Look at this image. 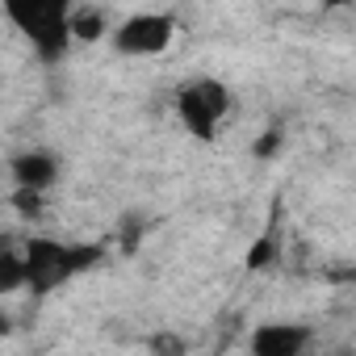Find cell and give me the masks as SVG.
I'll return each instance as SVG.
<instances>
[{
	"label": "cell",
	"mask_w": 356,
	"mask_h": 356,
	"mask_svg": "<svg viewBox=\"0 0 356 356\" xmlns=\"http://www.w3.org/2000/svg\"><path fill=\"white\" fill-rule=\"evenodd\" d=\"M105 256L101 243H67L55 235H26L22 239V264H26V289L34 298H47L76 281L80 273L97 268Z\"/></svg>",
	"instance_id": "cell-1"
},
{
	"label": "cell",
	"mask_w": 356,
	"mask_h": 356,
	"mask_svg": "<svg viewBox=\"0 0 356 356\" xmlns=\"http://www.w3.org/2000/svg\"><path fill=\"white\" fill-rule=\"evenodd\" d=\"M13 30L34 47L42 63H55L72 47V0H0Z\"/></svg>",
	"instance_id": "cell-2"
},
{
	"label": "cell",
	"mask_w": 356,
	"mask_h": 356,
	"mask_svg": "<svg viewBox=\"0 0 356 356\" xmlns=\"http://www.w3.org/2000/svg\"><path fill=\"white\" fill-rule=\"evenodd\" d=\"M172 105H176V122L185 126L189 138L214 143L227 113H231V88L222 80H214V76H193V80H185L176 88Z\"/></svg>",
	"instance_id": "cell-3"
},
{
	"label": "cell",
	"mask_w": 356,
	"mask_h": 356,
	"mask_svg": "<svg viewBox=\"0 0 356 356\" xmlns=\"http://www.w3.org/2000/svg\"><path fill=\"white\" fill-rule=\"evenodd\" d=\"M176 38V17L172 13H130L113 30V51L126 59H151L163 55Z\"/></svg>",
	"instance_id": "cell-4"
},
{
	"label": "cell",
	"mask_w": 356,
	"mask_h": 356,
	"mask_svg": "<svg viewBox=\"0 0 356 356\" xmlns=\"http://www.w3.org/2000/svg\"><path fill=\"white\" fill-rule=\"evenodd\" d=\"M310 343H314V331L306 323H264L248 339L256 356H302Z\"/></svg>",
	"instance_id": "cell-5"
},
{
	"label": "cell",
	"mask_w": 356,
	"mask_h": 356,
	"mask_svg": "<svg viewBox=\"0 0 356 356\" xmlns=\"http://www.w3.org/2000/svg\"><path fill=\"white\" fill-rule=\"evenodd\" d=\"M9 176H13V189L47 193L59 181V155L55 151H22L9 159Z\"/></svg>",
	"instance_id": "cell-6"
},
{
	"label": "cell",
	"mask_w": 356,
	"mask_h": 356,
	"mask_svg": "<svg viewBox=\"0 0 356 356\" xmlns=\"http://www.w3.org/2000/svg\"><path fill=\"white\" fill-rule=\"evenodd\" d=\"M26 289V264H22V239L0 235V298Z\"/></svg>",
	"instance_id": "cell-7"
},
{
	"label": "cell",
	"mask_w": 356,
	"mask_h": 356,
	"mask_svg": "<svg viewBox=\"0 0 356 356\" xmlns=\"http://www.w3.org/2000/svg\"><path fill=\"white\" fill-rule=\"evenodd\" d=\"M101 34H105V13L101 9H88V5L72 9V42H97Z\"/></svg>",
	"instance_id": "cell-8"
},
{
	"label": "cell",
	"mask_w": 356,
	"mask_h": 356,
	"mask_svg": "<svg viewBox=\"0 0 356 356\" xmlns=\"http://www.w3.org/2000/svg\"><path fill=\"white\" fill-rule=\"evenodd\" d=\"M277 252H281V239H277V231H264L252 248H248V268H268L273 260H277Z\"/></svg>",
	"instance_id": "cell-9"
},
{
	"label": "cell",
	"mask_w": 356,
	"mask_h": 356,
	"mask_svg": "<svg viewBox=\"0 0 356 356\" xmlns=\"http://www.w3.org/2000/svg\"><path fill=\"white\" fill-rule=\"evenodd\" d=\"M42 197H47V193H38V189H13V210L26 214V218H38Z\"/></svg>",
	"instance_id": "cell-10"
},
{
	"label": "cell",
	"mask_w": 356,
	"mask_h": 356,
	"mask_svg": "<svg viewBox=\"0 0 356 356\" xmlns=\"http://www.w3.org/2000/svg\"><path fill=\"white\" fill-rule=\"evenodd\" d=\"M277 147H281V130H268V134L256 143V155H260V159H273V151H277Z\"/></svg>",
	"instance_id": "cell-11"
},
{
	"label": "cell",
	"mask_w": 356,
	"mask_h": 356,
	"mask_svg": "<svg viewBox=\"0 0 356 356\" xmlns=\"http://www.w3.org/2000/svg\"><path fill=\"white\" fill-rule=\"evenodd\" d=\"M323 5H331V9H335V5H348V0H323Z\"/></svg>",
	"instance_id": "cell-12"
}]
</instances>
